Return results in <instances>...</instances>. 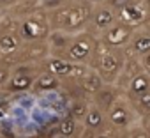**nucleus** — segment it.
Masks as SVG:
<instances>
[{"mask_svg":"<svg viewBox=\"0 0 150 138\" xmlns=\"http://www.w3.org/2000/svg\"><path fill=\"white\" fill-rule=\"evenodd\" d=\"M124 51H125V57H138V58L150 53V25L138 28L134 32L129 46Z\"/></svg>","mask_w":150,"mask_h":138,"instance_id":"nucleus-11","label":"nucleus"},{"mask_svg":"<svg viewBox=\"0 0 150 138\" xmlns=\"http://www.w3.org/2000/svg\"><path fill=\"white\" fill-rule=\"evenodd\" d=\"M124 96V90L120 89V87H117V85H104L97 94H94L92 97H90V101H92V105L96 106V108H99L103 113H106L108 115V112L113 108V105L120 99Z\"/></svg>","mask_w":150,"mask_h":138,"instance_id":"nucleus-10","label":"nucleus"},{"mask_svg":"<svg viewBox=\"0 0 150 138\" xmlns=\"http://www.w3.org/2000/svg\"><path fill=\"white\" fill-rule=\"evenodd\" d=\"M106 83H104V80L94 71V69H90V71L76 83V87H78V90H80V94L81 96H85V97H92L94 94H97L103 87H104Z\"/></svg>","mask_w":150,"mask_h":138,"instance_id":"nucleus-15","label":"nucleus"},{"mask_svg":"<svg viewBox=\"0 0 150 138\" xmlns=\"http://www.w3.org/2000/svg\"><path fill=\"white\" fill-rule=\"evenodd\" d=\"M136 28L129 27V25H124L120 21H117L111 28H108L104 34H101L99 41L104 43L106 46L110 48H115V50H125L134 36Z\"/></svg>","mask_w":150,"mask_h":138,"instance_id":"nucleus-9","label":"nucleus"},{"mask_svg":"<svg viewBox=\"0 0 150 138\" xmlns=\"http://www.w3.org/2000/svg\"><path fill=\"white\" fill-rule=\"evenodd\" d=\"M146 92H150V75L146 71L139 73L138 76H134L127 87L124 89V96L127 99H136V97H141L145 96Z\"/></svg>","mask_w":150,"mask_h":138,"instance_id":"nucleus-14","label":"nucleus"},{"mask_svg":"<svg viewBox=\"0 0 150 138\" xmlns=\"http://www.w3.org/2000/svg\"><path fill=\"white\" fill-rule=\"evenodd\" d=\"M0 134H2V124H0Z\"/></svg>","mask_w":150,"mask_h":138,"instance_id":"nucleus-28","label":"nucleus"},{"mask_svg":"<svg viewBox=\"0 0 150 138\" xmlns=\"http://www.w3.org/2000/svg\"><path fill=\"white\" fill-rule=\"evenodd\" d=\"M117 21H118L117 13H115L106 2H103V4L94 6V9H92V16H90L88 30H90L92 34H96L97 37H101V34H104L108 28H111Z\"/></svg>","mask_w":150,"mask_h":138,"instance_id":"nucleus-8","label":"nucleus"},{"mask_svg":"<svg viewBox=\"0 0 150 138\" xmlns=\"http://www.w3.org/2000/svg\"><path fill=\"white\" fill-rule=\"evenodd\" d=\"M16 30L20 37L25 43H39V41H48L51 34V25H50V16L44 9H34L21 18H18Z\"/></svg>","mask_w":150,"mask_h":138,"instance_id":"nucleus-2","label":"nucleus"},{"mask_svg":"<svg viewBox=\"0 0 150 138\" xmlns=\"http://www.w3.org/2000/svg\"><path fill=\"white\" fill-rule=\"evenodd\" d=\"M81 127H83V124H80L78 120H74L71 115H64V117H60V120L55 124L57 134L71 136V138H78V136H80Z\"/></svg>","mask_w":150,"mask_h":138,"instance_id":"nucleus-17","label":"nucleus"},{"mask_svg":"<svg viewBox=\"0 0 150 138\" xmlns=\"http://www.w3.org/2000/svg\"><path fill=\"white\" fill-rule=\"evenodd\" d=\"M41 65L44 71L51 73L64 83H78L92 69L90 65L74 64V62H69V60H65L62 57H55V55H50L48 58H44L41 62Z\"/></svg>","mask_w":150,"mask_h":138,"instance_id":"nucleus-4","label":"nucleus"},{"mask_svg":"<svg viewBox=\"0 0 150 138\" xmlns=\"http://www.w3.org/2000/svg\"><path fill=\"white\" fill-rule=\"evenodd\" d=\"M78 138H97V131L96 129H88V127H81Z\"/></svg>","mask_w":150,"mask_h":138,"instance_id":"nucleus-23","label":"nucleus"},{"mask_svg":"<svg viewBox=\"0 0 150 138\" xmlns=\"http://www.w3.org/2000/svg\"><path fill=\"white\" fill-rule=\"evenodd\" d=\"M122 138H125V133H124V134H122Z\"/></svg>","mask_w":150,"mask_h":138,"instance_id":"nucleus-29","label":"nucleus"},{"mask_svg":"<svg viewBox=\"0 0 150 138\" xmlns=\"http://www.w3.org/2000/svg\"><path fill=\"white\" fill-rule=\"evenodd\" d=\"M88 2H90L92 6H97V4H103V2H106V0H88Z\"/></svg>","mask_w":150,"mask_h":138,"instance_id":"nucleus-26","label":"nucleus"},{"mask_svg":"<svg viewBox=\"0 0 150 138\" xmlns=\"http://www.w3.org/2000/svg\"><path fill=\"white\" fill-rule=\"evenodd\" d=\"M148 25H150V23H148Z\"/></svg>","mask_w":150,"mask_h":138,"instance_id":"nucleus-30","label":"nucleus"},{"mask_svg":"<svg viewBox=\"0 0 150 138\" xmlns=\"http://www.w3.org/2000/svg\"><path fill=\"white\" fill-rule=\"evenodd\" d=\"M127 2H131V0H106V4H108V6H110L115 13H117L120 7H124Z\"/></svg>","mask_w":150,"mask_h":138,"instance_id":"nucleus-22","label":"nucleus"},{"mask_svg":"<svg viewBox=\"0 0 150 138\" xmlns=\"http://www.w3.org/2000/svg\"><path fill=\"white\" fill-rule=\"evenodd\" d=\"M21 0H0V11H9V9H14Z\"/></svg>","mask_w":150,"mask_h":138,"instance_id":"nucleus-21","label":"nucleus"},{"mask_svg":"<svg viewBox=\"0 0 150 138\" xmlns=\"http://www.w3.org/2000/svg\"><path fill=\"white\" fill-rule=\"evenodd\" d=\"M117 18L120 23L138 30L150 23V7L145 0H131L117 11Z\"/></svg>","mask_w":150,"mask_h":138,"instance_id":"nucleus-7","label":"nucleus"},{"mask_svg":"<svg viewBox=\"0 0 150 138\" xmlns=\"http://www.w3.org/2000/svg\"><path fill=\"white\" fill-rule=\"evenodd\" d=\"M122 134H124V133L117 131V129L111 127L110 124H106L103 129L97 131V138H122Z\"/></svg>","mask_w":150,"mask_h":138,"instance_id":"nucleus-19","label":"nucleus"},{"mask_svg":"<svg viewBox=\"0 0 150 138\" xmlns=\"http://www.w3.org/2000/svg\"><path fill=\"white\" fill-rule=\"evenodd\" d=\"M125 138H150L148 134H146V131L138 124V126H134L131 131H127L125 133Z\"/></svg>","mask_w":150,"mask_h":138,"instance_id":"nucleus-20","label":"nucleus"},{"mask_svg":"<svg viewBox=\"0 0 150 138\" xmlns=\"http://www.w3.org/2000/svg\"><path fill=\"white\" fill-rule=\"evenodd\" d=\"M139 60H141V65H143V71H146V73L150 75V53H146V55L141 57Z\"/></svg>","mask_w":150,"mask_h":138,"instance_id":"nucleus-24","label":"nucleus"},{"mask_svg":"<svg viewBox=\"0 0 150 138\" xmlns=\"http://www.w3.org/2000/svg\"><path fill=\"white\" fill-rule=\"evenodd\" d=\"M83 127H88V129H96V131H99V129H103L106 124H108V120H106V113H103L99 108H96L94 105L90 106V110H88V113H87V117L83 119Z\"/></svg>","mask_w":150,"mask_h":138,"instance_id":"nucleus-18","label":"nucleus"},{"mask_svg":"<svg viewBox=\"0 0 150 138\" xmlns=\"http://www.w3.org/2000/svg\"><path fill=\"white\" fill-rule=\"evenodd\" d=\"M106 120H108V124H110L111 127H115L117 131L127 133V131H131L134 126H138L141 119L138 117V113H136V110L132 108L131 101H129L125 96H122V97L113 105V108L108 112Z\"/></svg>","mask_w":150,"mask_h":138,"instance_id":"nucleus-5","label":"nucleus"},{"mask_svg":"<svg viewBox=\"0 0 150 138\" xmlns=\"http://www.w3.org/2000/svg\"><path fill=\"white\" fill-rule=\"evenodd\" d=\"M97 46H99V37L96 34H92L90 30H85V32L72 36L67 50L60 57L69 60V62H74V64L90 65L94 60Z\"/></svg>","mask_w":150,"mask_h":138,"instance_id":"nucleus-3","label":"nucleus"},{"mask_svg":"<svg viewBox=\"0 0 150 138\" xmlns=\"http://www.w3.org/2000/svg\"><path fill=\"white\" fill-rule=\"evenodd\" d=\"M92 9H94V6L88 2V0H71V2H69V11H67V20H65L64 32L76 36L80 32L88 30Z\"/></svg>","mask_w":150,"mask_h":138,"instance_id":"nucleus-6","label":"nucleus"},{"mask_svg":"<svg viewBox=\"0 0 150 138\" xmlns=\"http://www.w3.org/2000/svg\"><path fill=\"white\" fill-rule=\"evenodd\" d=\"M69 97V96H67ZM92 106L90 97H85L81 94H71L69 97V106H67V115H71L74 120H78L80 124L83 122V119L87 117L88 110Z\"/></svg>","mask_w":150,"mask_h":138,"instance_id":"nucleus-12","label":"nucleus"},{"mask_svg":"<svg viewBox=\"0 0 150 138\" xmlns=\"http://www.w3.org/2000/svg\"><path fill=\"white\" fill-rule=\"evenodd\" d=\"M139 126H141V127L146 131V134L150 136V115L145 117V119H141V120H139Z\"/></svg>","mask_w":150,"mask_h":138,"instance_id":"nucleus-25","label":"nucleus"},{"mask_svg":"<svg viewBox=\"0 0 150 138\" xmlns=\"http://www.w3.org/2000/svg\"><path fill=\"white\" fill-rule=\"evenodd\" d=\"M53 138H71V136H62V134H55Z\"/></svg>","mask_w":150,"mask_h":138,"instance_id":"nucleus-27","label":"nucleus"},{"mask_svg":"<svg viewBox=\"0 0 150 138\" xmlns=\"http://www.w3.org/2000/svg\"><path fill=\"white\" fill-rule=\"evenodd\" d=\"M139 73H143L141 60H139L138 57H127L125 65H124V69H122V75H120V78H118V82H117V87H120V89L124 90V89L127 87V83H129L134 76H138Z\"/></svg>","mask_w":150,"mask_h":138,"instance_id":"nucleus-16","label":"nucleus"},{"mask_svg":"<svg viewBox=\"0 0 150 138\" xmlns=\"http://www.w3.org/2000/svg\"><path fill=\"white\" fill-rule=\"evenodd\" d=\"M125 60H127V57H125L124 50L110 48L99 41V46L96 50V55H94L90 67L104 80V83L117 85V82L122 75V69L125 65Z\"/></svg>","mask_w":150,"mask_h":138,"instance_id":"nucleus-1","label":"nucleus"},{"mask_svg":"<svg viewBox=\"0 0 150 138\" xmlns=\"http://www.w3.org/2000/svg\"><path fill=\"white\" fill-rule=\"evenodd\" d=\"M57 90H64V82H60L57 76H53L51 73L42 69V73L37 76V80L34 83L32 92L37 96H42V94H50V92H57Z\"/></svg>","mask_w":150,"mask_h":138,"instance_id":"nucleus-13","label":"nucleus"}]
</instances>
